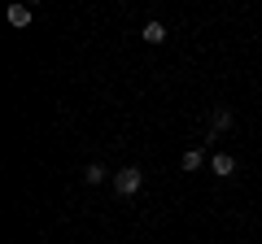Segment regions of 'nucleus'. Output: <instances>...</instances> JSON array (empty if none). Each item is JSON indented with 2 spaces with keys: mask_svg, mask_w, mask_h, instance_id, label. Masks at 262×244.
I'll return each mask as SVG.
<instances>
[{
  "mask_svg": "<svg viewBox=\"0 0 262 244\" xmlns=\"http://www.w3.org/2000/svg\"><path fill=\"white\" fill-rule=\"evenodd\" d=\"M110 183H114V192H118V197H136V192L144 188V170H140V166H122Z\"/></svg>",
  "mask_w": 262,
  "mask_h": 244,
  "instance_id": "nucleus-1",
  "label": "nucleus"
},
{
  "mask_svg": "<svg viewBox=\"0 0 262 244\" xmlns=\"http://www.w3.org/2000/svg\"><path fill=\"white\" fill-rule=\"evenodd\" d=\"M210 170H214L219 179H232L236 175V157L232 153H214V157H210Z\"/></svg>",
  "mask_w": 262,
  "mask_h": 244,
  "instance_id": "nucleus-2",
  "label": "nucleus"
},
{
  "mask_svg": "<svg viewBox=\"0 0 262 244\" xmlns=\"http://www.w3.org/2000/svg\"><path fill=\"white\" fill-rule=\"evenodd\" d=\"M31 18H35V9L31 5H9V27H31Z\"/></svg>",
  "mask_w": 262,
  "mask_h": 244,
  "instance_id": "nucleus-3",
  "label": "nucleus"
},
{
  "mask_svg": "<svg viewBox=\"0 0 262 244\" xmlns=\"http://www.w3.org/2000/svg\"><path fill=\"white\" fill-rule=\"evenodd\" d=\"M105 179H114V175H110V170H105V166H101V161H92V166H88V170H83V183H88V188H101Z\"/></svg>",
  "mask_w": 262,
  "mask_h": 244,
  "instance_id": "nucleus-4",
  "label": "nucleus"
},
{
  "mask_svg": "<svg viewBox=\"0 0 262 244\" xmlns=\"http://www.w3.org/2000/svg\"><path fill=\"white\" fill-rule=\"evenodd\" d=\"M140 35H144V44H162V39H166V27H162V22L153 18V22H144V31H140Z\"/></svg>",
  "mask_w": 262,
  "mask_h": 244,
  "instance_id": "nucleus-5",
  "label": "nucleus"
},
{
  "mask_svg": "<svg viewBox=\"0 0 262 244\" xmlns=\"http://www.w3.org/2000/svg\"><path fill=\"white\" fill-rule=\"evenodd\" d=\"M227 127H232V109H223V105H219V109H214V131H210V140H214L219 131H227Z\"/></svg>",
  "mask_w": 262,
  "mask_h": 244,
  "instance_id": "nucleus-6",
  "label": "nucleus"
},
{
  "mask_svg": "<svg viewBox=\"0 0 262 244\" xmlns=\"http://www.w3.org/2000/svg\"><path fill=\"white\" fill-rule=\"evenodd\" d=\"M179 166L184 170H201V149H188L184 157H179Z\"/></svg>",
  "mask_w": 262,
  "mask_h": 244,
  "instance_id": "nucleus-7",
  "label": "nucleus"
}]
</instances>
